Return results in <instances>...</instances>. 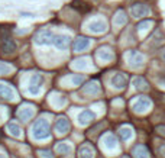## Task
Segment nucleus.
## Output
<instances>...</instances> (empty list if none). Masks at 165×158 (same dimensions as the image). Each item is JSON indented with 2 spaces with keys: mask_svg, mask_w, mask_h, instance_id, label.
Here are the masks:
<instances>
[{
  "mask_svg": "<svg viewBox=\"0 0 165 158\" xmlns=\"http://www.w3.org/2000/svg\"><path fill=\"white\" fill-rule=\"evenodd\" d=\"M119 136L122 141H129V139L133 136V132L130 128H120V131H119Z\"/></svg>",
  "mask_w": 165,
  "mask_h": 158,
  "instance_id": "24",
  "label": "nucleus"
},
{
  "mask_svg": "<svg viewBox=\"0 0 165 158\" xmlns=\"http://www.w3.org/2000/svg\"><path fill=\"white\" fill-rule=\"evenodd\" d=\"M97 57H99L101 61H104V62H109V61H112V59L114 58L112 49H110V48H107V46L100 48L99 51H97Z\"/></svg>",
  "mask_w": 165,
  "mask_h": 158,
  "instance_id": "16",
  "label": "nucleus"
},
{
  "mask_svg": "<svg viewBox=\"0 0 165 158\" xmlns=\"http://www.w3.org/2000/svg\"><path fill=\"white\" fill-rule=\"evenodd\" d=\"M83 93L84 94H90V96H96V94L100 93V86L96 81H91V83H88V84L83 87Z\"/></svg>",
  "mask_w": 165,
  "mask_h": 158,
  "instance_id": "18",
  "label": "nucleus"
},
{
  "mask_svg": "<svg viewBox=\"0 0 165 158\" xmlns=\"http://www.w3.org/2000/svg\"><path fill=\"white\" fill-rule=\"evenodd\" d=\"M39 154L42 155V157H45V158H54V155L49 151H39Z\"/></svg>",
  "mask_w": 165,
  "mask_h": 158,
  "instance_id": "32",
  "label": "nucleus"
},
{
  "mask_svg": "<svg viewBox=\"0 0 165 158\" xmlns=\"http://www.w3.org/2000/svg\"><path fill=\"white\" fill-rule=\"evenodd\" d=\"M151 105H152V102L149 97H139L132 105V110L136 113H144L145 110H148L151 107Z\"/></svg>",
  "mask_w": 165,
  "mask_h": 158,
  "instance_id": "6",
  "label": "nucleus"
},
{
  "mask_svg": "<svg viewBox=\"0 0 165 158\" xmlns=\"http://www.w3.org/2000/svg\"><path fill=\"white\" fill-rule=\"evenodd\" d=\"M87 62H88V59L87 58H80V59H77V61H74L73 67L74 68H77V70H86Z\"/></svg>",
  "mask_w": 165,
  "mask_h": 158,
  "instance_id": "27",
  "label": "nucleus"
},
{
  "mask_svg": "<svg viewBox=\"0 0 165 158\" xmlns=\"http://www.w3.org/2000/svg\"><path fill=\"white\" fill-rule=\"evenodd\" d=\"M93 119H94V113H93L91 110H83V112L78 115V123L81 126L88 125Z\"/></svg>",
  "mask_w": 165,
  "mask_h": 158,
  "instance_id": "17",
  "label": "nucleus"
},
{
  "mask_svg": "<svg viewBox=\"0 0 165 158\" xmlns=\"http://www.w3.org/2000/svg\"><path fill=\"white\" fill-rule=\"evenodd\" d=\"M55 131L58 132L60 135H64L67 132L70 131V120L64 116H61L55 120Z\"/></svg>",
  "mask_w": 165,
  "mask_h": 158,
  "instance_id": "13",
  "label": "nucleus"
},
{
  "mask_svg": "<svg viewBox=\"0 0 165 158\" xmlns=\"http://www.w3.org/2000/svg\"><path fill=\"white\" fill-rule=\"evenodd\" d=\"M103 144H104V146L107 150H114L117 146V139L114 138V135L109 133V135H106L103 138Z\"/></svg>",
  "mask_w": 165,
  "mask_h": 158,
  "instance_id": "20",
  "label": "nucleus"
},
{
  "mask_svg": "<svg viewBox=\"0 0 165 158\" xmlns=\"http://www.w3.org/2000/svg\"><path fill=\"white\" fill-rule=\"evenodd\" d=\"M152 25V20H149V19H146V20H144V22H140L138 25V29L139 31H142V29H148V26H151Z\"/></svg>",
  "mask_w": 165,
  "mask_h": 158,
  "instance_id": "30",
  "label": "nucleus"
},
{
  "mask_svg": "<svg viewBox=\"0 0 165 158\" xmlns=\"http://www.w3.org/2000/svg\"><path fill=\"white\" fill-rule=\"evenodd\" d=\"M71 81H73L74 86H80V84L84 81V76H80V74H77V76H73V77H71Z\"/></svg>",
  "mask_w": 165,
  "mask_h": 158,
  "instance_id": "29",
  "label": "nucleus"
},
{
  "mask_svg": "<svg viewBox=\"0 0 165 158\" xmlns=\"http://www.w3.org/2000/svg\"><path fill=\"white\" fill-rule=\"evenodd\" d=\"M110 83H112V86L114 89H117V90H122V89H125L127 86V77H126L123 72H117V74H114L110 80Z\"/></svg>",
  "mask_w": 165,
  "mask_h": 158,
  "instance_id": "8",
  "label": "nucleus"
},
{
  "mask_svg": "<svg viewBox=\"0 0 165 158\" xmlns=\"http://www.w3.org/2000/svg\"><path fill=\"white\" fill-rule=\"evenodd\" d=\"M126 15H125V12L123 10H119L117 13H116V16H114V25L116 26H123L126 23Z\"/></svg>",
  "mask_w": 165,
  "mask_h": 158,
  "instance_id": "26",
  "label": "nucleus"
},
{
  "mask_svg": "<svg viewBox=\"0 0 165 158\" xmlns=\"http://www.w3.org/2000/svg\"><path fill=\"white\" fill-rule=\"evenodd\" d=\"M70 36L68 35H65V33H57V35H54V38H52V44L58 49H67L68 48V45H70Z\"/></svg>",
  "mask_w": 165,
  "mask_h": 158,
  "instance_id": "7",
  "label": "nucleus"
},
{
  "mask_svg": "<svg viewBox=\"0 0 165 158\" xmlns=\"http://www.w3.org/2000/svg\"><path fill=\"white\" fill-rule=\"evenodd\" d=\"M7 131H9L10 135H13V136H16V138H19L20 135H22V129H20V126L16 125V123H13V122L7 125Z\"/></svg>",
  "mask_w": 165,
  "mask_h": 158,
  "instance_id": "23",
  "label": "nucleus"
},
{
  "mask_svg": "<svg viewBox=\"0 0 165 158\" xmlns=\"http://www.w3.org/2000/svg\"><path fill=\"white\" fill-rule=\"evenodd\" d=\"M32 135L35 139L38 141H44L51 136V131H49V122L46 119H38L32 126Z\"/></svg>",
  "mask_w": 165,
  "mask_h": 158,
  "instance_id": "2",
  "label": "nucleus"
},
{
  "mask_svg": "<svg viewBox=\"0 0 165 158\" xmlns=\"http://www.w3.org/2000/svg\"><path fill=\"white\" fill-rule=\"evenodd\" d=\"M20 16H23V18H35L36 15L35 13H28V12H20Z\"/></svg>",
  "mask_w": 165,
  "mask_h": 158,
  "instance_id": "33",
  "label": "nucleus"
},
{
  "mask_svg": "<svg viewBox=\"0 0 165 158\" xmlns=\"http://www.w3.org/2000/svg\"><path fill=\"white\" fill-rule=\"evenodd\" d=\"M0 158H5V155H3V154H0Z\"/></svg>",
  "mask_w": 165,
  "mask_h": 158,
  "instance_id": "36",
  "label": "nucleus"
},
{
  "mask_svg": "<svg viewBox=\"0 0 165 158\" xmlns=\"http://www.w3.org/2000/svg\"><path fill=\"white\" fill-rule=\"evenodd\" d=\"M158 154H159V155H162V157L165 158V142H162V144L159 145V148H158Z\"/></svg>",
  "mask_w": 165,
  "mask_h": 158,
  "instance_id": "31",
  "label": "nucleus"
},
{
  "mask_svg": "<svg viewBox=\"0 0 165 158\" xmlns=\"http://www.w3.org/2000/svg\"><path fill=\"white\" fill-rule=\"evenodd\" d=\"M133 86L136 87V90L139 92H146L149 86H148V81H146L144 77H135L133 79Z\"/></svg>",
  "mask_w": 165,
  "mask_h": 158,
  "instance_id": "19",
  "label": "nucleus"
},
{
  "mask_svg": "<svg viewBox=\"0 0 165 158\" xmlns=\"http://www.w3.org/2000/svg\"><path fill=\"white\" fill-rule=\"evenodd\" d=\"M149 12H151V10H149V7L146 6L145 3H135V5L130 6V13H132V16L136 18V19L144 18V16H148Z\"/></svg>",
  "mask_w": 165,
  "mask_h": 158,
  "instance_id": "5",
  "label": "nucleus"
},
{
  "mask_svg": "<svg viewBox=\"0 0 165 158\" xmlns=\"http://www.w3.org/2000/svg\"><path fill=\"white\" fill-rule=\"evenodd\" d=\"M161 83H162V84H165V77H164V79H161Z\"/></svg>",
  "mask_w": 165,
  "mask_h": 158,
  "instance_id": "34",
  "label": "nucleus"
},
{
  "mask_svg": "<svg viewBox=\"0 0 165 158\" xmlns=\"http://www.w3.org/2000/svg\"><path fill=\"white\" fill-rule=\"evenodd\" d=\"M51 103L55 107H62L67 103V99L64 96H60V94H54L52 97H51Z\"/></svg>",
  "mask_w": 165,
  "mask_h": 158,
  "instance_id": "22",
  "label": "nucleus"
},
{
  "mask_svg": "<svg viewBox=\"0 0 165 158\" xmlns=\"http://www.w3.org/2000/svg\"><path fill=\"white\" fill-rule=\"evenodd\" d=\"M52 38H54V33L51 29H41V31L35 33L33 41L38 45H49V44H52Z\"/></svg>",
  "mask_w": 165,
  "mask_h": 158,
  "instance_id": "3",
  "label": "nucleus"
},
{
  "mask_svg": "<svg viewBox=\"0 0 165 158\" xmlns=\"http://www.w3.org/2000/svg\"><path fill=\"white\" fill-rule=\"evenodd\" d=\"M33 115H35V107L31 105H25L22 106L19 109V112H18V116H19L20 120H23V122H26L29 119L32 118Z\"/></svg>",
  "mask_w": 165,
  "mask_h": 158,
  "instance_id": "12",
  "label": "nucleus"
},
{
  "mask_svg": "<svg viewBox=\"0 0 165 158\" xmlns=\"http://www.w3.org/2000/svg\"><path fill=\"white\" fill-rule=\"evenodd\" d=\"M0 97L5 100H16V92L10 86H7L5 83H0Z\"/></svg>",
  "mask_w": 165,
  "mask_h": 158,
  "instance_id": "11",
  "label": "nucleus"
},
{
  "mask_svg": "<svg viewBox=\"0 0 165 158\" xmlns=\"http://www.w3.org/2000/svg\"><path fill=\"white\" fill-rule=\"evenodd\" d=\"M90 44H91V41L88 39V38H86V36H80V38H77V39L74 41V51L75 52H81V51H86L87 48L90 46Z\"/></svg>",
  "mask_w": 165,
  "mask_h": 158,
  "instance_id": "14",
  "label": "nucleus"
},
{
  "mask_svg": "<svg viewBox=\"0 0 165 158\" xmlns=\"http://www.w3.org/2000/svg\"><path fill=\"white\" fill-rule=\"evenodd\" d=\"M129 66L132 68H140L144 66V55L138 51H130L129 52Z\"/></svg>",
  "mask_w": 165,
  "mask_h": 158,
  "instance_id": "10",
  "label": "nucleus"
},
{
  "mask_svg": "<svg viewBox=\"0 0 165 158\" xmlns=\"http://www.w3.org/2000/svg\"><path fill=\"white\" fill-rule=\"evenodd\" d=\"M87 29L93 33H103V32H106L107 25H106L104 20L97 19V20H91V22L87 25Z\"/></svg>",
  "mask_w": 165,
  "mask_h": 158,
  "instance_id": "9",
  "label": "nucleus"
},
{
  "mask_svg": "<svg viewBox=\"0 0 165 158\" xmlns=\"http://www.w3.org/2000/svg\"><path fill=\"white\" fill-rule=\"evenodd\" d=\"M16 51V42L12 39L10 32L7 28H0V52L9 55Z\"/></svg>",
  "mask_w": 165,
  "mask_h": 158,
  "instance_id": "1",
  "label": "nucleus"
},
{
  "mask_svg": "<svg viewBox=\"0 0 165 158\" xmlns=\"http://www.w3.org/2000/svg\"><path fill=\"white\" fill-rule=\"evenodd\" d=\"M78 158H93V150L88 145L81 146L78 151Z\"/></svg>",
  "mask_w": 165,
  "mask_h": 158,
  "instance_id": "25",
  "label": "nucleus"
},
{
  "mask_svg": "<svg viewBox=\"0 0 165 158\" xmlns=\"http://www.w3.org/2000/svg\"><path fill=\"white\" fill-rule=\"evenodd\" d=\"M132 155L133 158H148L149 157V152L144 144H138L132 148Z\"/></svg>",
  "mask_w": 165,
  "mask_h": 158,
  "instance_id": "15",
  "label": "nucleus"
},
{
  "mask_svg": "<svg viewBox=\"0 0 165 158\" xmlns=\"http://www.w3.org/2000/svg\"><path fill=\"white\" fill-rule=\"evenodd\" d=\"M122 158H127V157H122Z\"/></svg>",
  "mask_w": 165,
  "mask_h": 158,
  "instance_id": "37",
  "label": "nucleus"
},
{
  "mask_svg": "<svg viewBox=\"0 0 165 158\" xmlns=\"http://www.w3.org/2000/svg\"><path fill=\"white\" fill-rule=\"evenodd\" d=\"M55 151H57V154H65V155H68V154H71L73 148H71V145H68L67 142H58L55 145Z\"/></svg>",
  "mask_w": 165,
  "mask_h": 158,
  "instance_id": "21",
  "label": "nucleus"
},
{
  "mask_svg": "<svg viewBox=\"0 0 165 158\" xmlns=\"http://www.w3.org/2000/svg\"><path fill=\"white\" fill-rule=\"evenodd\" d=\"M42 84H44V76L41 74H33L31 77L29 81V86H28V92L33 94V96H38L42 90Z\"/></svg>",
  "mask_w": 165,
  "mask_h": 158,
  "instance_id": "4",
  "label": "nucleus"
},
{
  "mask_svg": "<svg viewBox=\"0 0 165 158\" xmlns=\"http://www.w3.org/2000/svg\"><path fill=\"white\" fill-rule=\"evenodd\" d=\"M162 59H165V51L162 52Z\"/></svg>",
  "mask_w": 165,
  "mask_h": 158,
  "instance_id": "35",
  "label": "nucleus"
},
{
  "mask_svg": "<svg viewBox=\"0 0 165 158\" xmlns=\"http://www.w3.org/2000/svg\"><path fill=\"white\" fill-rule=\"evenodd\" d=\"M13 71V68L9 66V64H6V62H0V76H6V74H9V72Z\"/></svg>",
  "mask_w": 165,
  "mask_h": 158,
  "instance_id": "28",
  "label": "nucleus"
}]
</instances>
